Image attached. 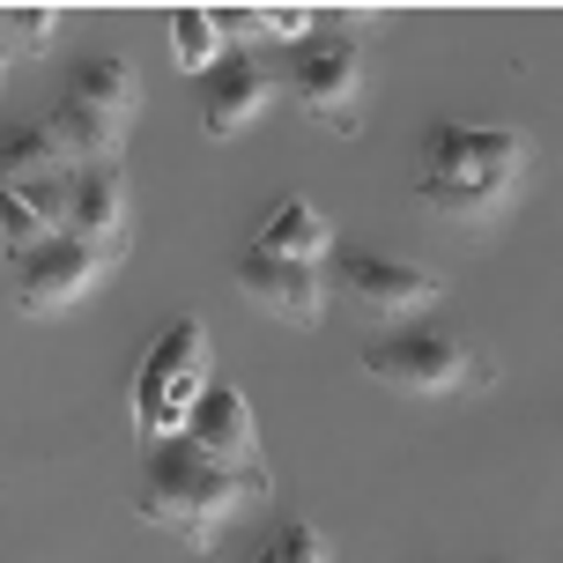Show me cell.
<instances>
[{
    "mask_svg": "<svg viewBox=\"0 0 563 563\" xmlns=\"http://www.w3.org/2000/svg\"><path fill=\"white\" fill-rule=\"evenodd\" d=\"M267 497H275V475H238V467L208 460V452L186 445V438L141 445L134 511L156 534H170L178 549H194V556H216V541H223L253 505H267Z\"/></svg>",
    "mask_w": 563,
    "mask_h": 563,
    "instance_id": "obj_1",
    "label": "cell"
},
{
    "mask_svg": "<svg viewBox=\"0 0 563 563\" xmlns=\"http://www.w3.org/2000/svg\"><path fill=\"white\" fill-rule=\"evenodd\" d=\"M527 164H534V148H527L519 126H460V119H445V126L422 134V186L416 194L438 223L467 230V238H489L519 208Z\"/></svg>",
    "mask_w": 563,
    "mask_h": 563,
    "instance_id": "obj_2",
    "label": "cell"
},
{
    "mask_svg": "<svg viewBox=\"0 0 563 563\" xmlns=\"http://www.w3.org/2000/svg\"><path fill=\"white\" fill-rule=\"evenodd\" d=\"M356 364H364V378H378L386 394H408V400H460V394H489L497 386V356L475 334L445 327V319L364 334Z\"/></svg>",
    "mask_w": 563,
    "mask_h": 563,
    "instance_id": "obj_3",
    "label": "cell"
},
{
    "mask_svg": "<svg viewBox=\"0 0 563 563\" xmlns=\"http://www.w3.org/2000/svg\"><path fill=\"white\" fill-rule=\"evenodd\" d=\"M141 112V75L126 53H97L75 67V82L59 97L53 112L37 119L53 148L67 164H119V148H126V126Z\"/></svg>",
    "mask_w": 563,
    "mask_h": 563,
    "instance_id": "obj_4",
    "label": "cell"
},
{
    "mask_svg": "<svg viewBox=\"0 0 563 563\" xmlns=\"http://www.w3.org/2000/svg\"><path fill=\"white\" fill-rule=\"evenodd\" d=\"M208 371H216L208 319H200V311H178L164 334L141 349L134 386H126V416H134L141 445H156V438H178V430H186L194 400L208 394Z\"/></svg>",
    "mask_w": 563,
    "mask_h": 563,
    "instance_id": "obj_5",
    "label": "cell"
},
{
    "mask_svg": "<svg viewBox=\"0 0 563 563\" xmlns=\"http://www.w3.org/2000/svg\"><path fill=\"white\" fill-rule=\"evenodd\" d=\"M275 89L311 119V126H327V134L349 141L364 126V45L311 23V37L289 45V59L275 67Z\"/></svg>",
    "mask_w": 563,
    "mask_h": 563,
    "instance_id": "obj_6",
    "label": "cell"
},
{
    "mask_svg": "<svg viewBox=\"0 0 563 563\" xmlns=\"http://www.w3.org/2000/svg\"><path fill=\"white\" fill-rule=\"evenodd\" d=\"M334 297L341 311H356V319H371L386 334V327H416L422 311H445V275H430L416 260H394V253H371V245H341Z\"/></svg>",
    "mask_w": 563,
    "mask_h": 563,
    "instance_id": "obj_7",
    "label": "cell"
},
{
    "mask_svg": "<svg viewBox=\"0 0 563 563\" xmlns=\"http://www.w3.org/2000/svg\"><path fill=\"white\" fill-rule=\"evenodd\" d=\"M119 260L97 253V245H82V238H45V245H30L23 260H8V297H15V311L23 319H59V311H75L89 297V289H104L112 282Z\"/></svg>",
    "mask_w": 563,
    "mask_h": 563,
    "instance_id": "obj_8",
    "label": "cell"
},
{
    "mask_svg": "<svg viewBox=\"0 0 563 563\" xmlns=\"http://www.w3.org/2000/svg\"><path fill=\"white\" fill-rule=\"evenodd\" d=\"M275 67H267V53H253V45H230L208 75H194V112H200V134L208 141H238L245 126H260V119L275 112Z\"/></svg>",
    "mask_w": 563,
    "mask_h": 563,
    "instance_id": "obj_9",
    "label": "cell"
},
{
    "mask_svg": "<svg viewBox=\"0 0 563 563\" xmlns=\"http://www.w3.org/2000/svg\"><path fill=\"white\" fill-rule=\"evenodd\" d=\"M230 282H238V289H245V297H253L267 319L297 327V334L327 327V267L275 260V253H260V245H245V253L230 260Z\"/></svg>",
    "mask_w": 563,
    "mask_h": 563,
    "instance_id": "obj_10",
    "label": "cell"
},
{
    "mask_svg": "<svg viewBox=\"0 0 563 563\" xmlns=\"http://www.w3.org/2000/svg\"><path fill=\"white\" fill-rule=\"evenodd\" d=\"M186 445H200L208 460H223L238 475H267V445H260V422H253V400L238 394L230 378H208V394L194 400V416L178 430Z\"/></svg>",
    "mask_w": 563,
    "mask_h": 563,
    "instance_id": "obj_11",
    "label": "cell"
},
{
    "mask_svg": "<svg viewBox=\"0 0 563 563\" xmlns=\"http://www.w3.org/2000/svg\"><path fill=\"white\" fill-rule=\"evenodd\" d=\"M67 238H82L97 253H126V230H134V208H126V164H75L67 170Z\"/></svg>",
    "mask_w": 563,
    "mask_h": 563,
    "instance_id": "obj_12",
    "label": "cell"
},
{
    "mask_svg": "<svg viewBox=\"0 0 563 563\" xmlns=\"http://www.w3.org/2000/svg\"><path fill=\"white\" fill-rule=\"evenodd\" d=\"M253 245H260V253H275V260H305V267H327V253H334V223H327V216H319L305 194H289L275 216L260 223Z\"/></svg>",
    "mask_w": 563,
    "mask_h": 563,
    "instance_id": "obj_13",
    "label": "cell"
},
{
    "mask_svg": "<svg viewBox=\"0 0 563 563\" xmlns=\"http://www.w3.org/2000/svg\"><path fill=\"white\" fill-rule=\"evenodd\" d=\"M59 170H75V164L53 148L45 126H30V119L0 126V186H30V178H59Z\"/></svg>",
    "mask_w": 563,
    "mask_h": 563,
    "instance_id": "obj_14",
    "label": "cell"
},
{
    "mask_svg": "<svg viewBox=\"0 0 563 563\" xmlns=\"http://www.w3.org/2000/svg\"><path fill=\"white\" fill-rule=\"evenodd\" d=\"M170 59H178L186 75H208V67L223 59V37L208 23V8H178V15H170Z\"/></svg>",
    "mask_w": 563,
    "mask_h": 563,
    "instance_id": "obj_15",
    "label": "cell"
},
{
    "mask_svg": "<svg viewBox=\"0 0 563 563\" xmlns=\"http://www.w3.org/2000/svg\"><path fill=\"white\" fill-rule=\"evenodd\" d=\"M253 563H334V541H327V527H311V519H282L275 534L260 541Z\"/></svg>",
    "mask_w": 563,
    "mask_h": 563,
    "instance_id": "obj_16",
    "label": "cell"
},
{
    "mask_svg": "<svg viewBox=\"0 0 563 563\" xmlns=\"http://www.w3.org/2000/svg\"><path fill=\"white\" fill-rule=\"evenodd\" d=\"M59 30V8H8L0 15V37H8V53H45Z\"/></svg>",
    "mask_w": 563,
    "mask_h": 563,
    "instance_id": "obj_17",
    "label": "cell"
},
{
    "mask_svg": "<svg viewBox=\"0 0 563 563\" xmlns=\"http://www.w3.org/2000/svg\"><path fill=\"white\" fill-rule=\"evenodd\" d=\"M45 238H53V230L23 208V194H15V186H0V245H8V260H23L30 245H45Z\"/></svg>",
    "mask_w": 563,
    "mask_h": 563,
    "instance_id": "obj_18",
    "label": "cell"
},
{
    "mask_svg": "<svg viewBox=\"0 0 563 563\" xmlns=\"http://www.w3.org/2000/svg\"><path fill=\"white\" fill-rule=\"evenodd\" d=\"M260 45H305L311 37V8H253Z\"/></svg>",
    "mask_w": 563,
    "mask_h": 563,
    "instance_id": "obj_19",
    "label": "cell"
},
{
    "mask_svg": "<svg viewBox=\"0 0 563 563\" xmlns=\"http://www.w3.org/2000/svg\"><path fill=\"white\" fill-rule=\"evenodd\" d=\"M8 67H15V53H8V37H0V82H8Z\"/></svg>",
    "mask_w": 563,
    "mask_h": 563,
    "instance_id": "obj_20",
    "label": "cell"
}]
</instances>
